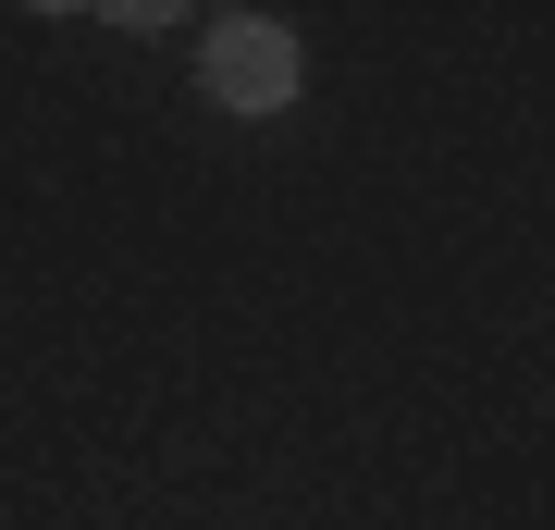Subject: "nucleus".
Returning a JSON list of instances; mask_svg holds the SVG:
<instances>
[{"mask_svg":"<svg viewBox=\"0 0 555 530\" xmlns=\"http://www.w3.org/2000/svg\"><path fill=\"white\" fill-rule=\"evenodd\" d=\"M297 75H309V50H297L284 13H222L210 38H198V87L222 99V112H284Z\"/></svg>","mask_w":555,"mask_h":530,"instance_id":"f257e3e1","label":"nucleus"}]
</instances>
